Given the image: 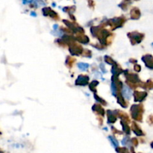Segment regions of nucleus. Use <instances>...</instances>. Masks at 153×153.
Returning <instances> with one entry per match:
<instances>
[{"instance_id":"7ed1b4c3","label":"nucleus","mask_w":153,"mask_h":153,"mask_svg":"<svg viewBox=\"0 0 153 153\" xmlns=\"http://www.w3.org/2000/svg\"><path fill=\"white\" fill-rule=\"evenodd\" d=\"M142 60H143V61L145 63V64H146V66L148 68L153 70V57L152 55H144V56L142 58Z\"/></svg>"},{"instance_id":"6ab92c4d","label":"nucleus","mask_w":153,"mask_h":153,"mask_svg":"<svg viewBox=\"0 0 153 153\" xmlns=\"http://www.w3.org/2000/svg\"><path fill=\"white\" fill-rule=\"evenodd\" d=\"M98 85V82H97V81H94V82H92V83L90 85V88H91V90L92 91H95V90H94V88H95V87L97 86V85Z\"/></svg>"},{"instance_id":"ddd939ff","label":"nucleus","mask_w":153,"mask_h":153,"mask_svg":"<svg viewBox=\"0 0 153 153\" xmlns=\"http://www.w3.org/2000/svg\"><path fill=\"white\" fill-rule=\"evenodd\" d=\"M108 139H109V140H110V141L111 142V144L113 145L114 147L117 148V146H118V145H119V143H118V141L116 140V138H115L114 137H113V136H109Z\"/></svg>"},{"instance_id":"f8f14e48","label":"nucleus","mask_w":153,"mask_h":153,"mask_svg":"<svg viewBox=\"0 0 153 153\" xmlns=\"http://www.w3.org/2000/svg\"><path fill=\"white\" fill-rule=\"evenodd\" d=\"M93 110L95 111L96 112H98L99 114H100L102 115V116L104 115V110H103V108L101 106L95 105H94V107H93Z\"/></svg>"},{"instance_id":"c85d7f7f","label":"nucleus","mask_w":153,"mask_h":153,"mask_svg":"<svg viewBox=\"0 0 153 153\" xmlns=\"http://www.w3.org/2000/svg\"><path fill=\"white\" fill-rule=\"evenodd\" d=\"M126 1H129V0H126Z\"/></svg>"},{"instance_id":"cd10ccee","label":"nucleus","mask_w":153,"mask_h":153,"mask_svg":"<svg viewBox=\"0 0 153 153\" xmlns=\"http://www.w3.org/2000/svg\"><path fill=\"white\" fill-rule=\"evenodd\" d=\"M151 146H152V148H153V142L152 143H151Z\"/></svg>"},{"instance_id":"4be33fe9","label":"nucleus","mask_w":153,"mask_h":153,"mask_svg":"<svg viewBox=\"0 0 153 153\" xmlns=\"http://www.w3.org/2000/svg\"><path fill=\"white\" fill-rule=\"evenodd\" d=\"M94 97H95V99H96V100H97V101H98V102H102V103H103V104H106V103H105V102L104 100H102V99L100 98V97H99L98 96H97V95H96V94H95V95H94Z\"/></svg>"},{"instance_id":"f03ea898","label":"nucleus","mask_w":153,"mask_h":153,"mask_svg":"<svg viewBox=\"0 0 153 153\" xmlns=\"http://www.w3.org/2000/svg\"><path fill=\"white\" fill-rule=\"evenodd\" d=\"M128 37H131V40L132 41V44H134V41H135V43H140L143 39V35L141 34H139L137 32H133L131 34H128Z\"/></svg>"},{"instance_id":"aec40b11","label":"nucleus","mask_w":153,"mask_h":153,"mask_svg":"<svg viewBox=\"0 0 153 153\" xmlns=\"http://www.w3.org/2000/svg\"><path fill=\"white\" fill-rule=\"evenodd\" d=\"M118 103L121 105V106L123 108L126 107V103H125V101L123 100V99L122 97H119V100H118Z\"/></svg>"},{"instance_id":"9d476101","label":"nucleus","mask_w":153,"mask_h":153,"mask_svg":"<svg viewBox=\"0 0 153 153\" xmlns=\"http://www.w3.org/2000/svg\"><path fill=\"white\" fill-rule=\"evenodd\" d=\"M108 123H113L116 121V117L114 115V112L111 111H108Z\"/></svg>"},{"instance_id":"bb28decb","label":"nucleus","mask_w":153,"mask_h":153,"mask_svg":"<svg viewBox=\"0 0 153 153\" xmlns=\"http://www.w3.org/2000/svg\"><path fill=\"white\" fill-rule=\"evenodd\" d=\"M31 14H32L33 16H36V14H35V13H31Z\"/></svg>"},{"instance_id":"9b49d317","label":"nucleus","mask_w":153,"mask_h":153,"mask_svg":"<svg viewBox=\"0 0 153 153\" xmlns=\"http://www.w3.org/2000/svg\"><path fill=\"white\" fill-rule=\"evenodd\" d=\"M131 16L132 19H137V18H139V16H140V10L137 8H136V7H134V8H133L132 10L131 11Z\"/></svg>"},{"instance_id":"f3484780","label":"nucleus","mask_w":153,"mask_h":153,"mask_svg":"<svg viewBox=\"0 0 153 153\" xmlns=\"http://www.w3.org/2000/svg\"><path fill=\"white\" fill-rule=\"evenodd\" d=\"M116 151L117 153H129L126 148H117Z\"/></svg>"},{"instance_id":"b1692460","label":"nucleus","mask_w":153,"mask_h":153,"mask_svg":"<svg viewBox=\"0 0 153 153\" xmlns=\"http://www.w3.org/2000/svg\"><path fill=\"white\" fill-rule=\"evenodd\" d=\"M146 85V86H148L149 89H152V88H153V82H148Z\"/></svg>"},{"instance_id":"393cba45","label":"nucleus","mask_w":153,"mask_h":153,"mask_svg":"<svg viewBox=\"0 0 153 153\" xmlns=\"http://www.w3.org/2000/svg\"><path fill=\"white\" fill-rule=\"evenodd\" d=\"M33 2V0H22V3L24 4H27V3H32Z\"/></svg>"},{"instance_id":"f257e3e1","label":"nucleus","mask_w":153,"mask_h":153,"mask_svg":"<svg viewBox=\"0 0 153 153\" xmlns=\"http://www.w3.org/2000/svg\"><path fill=\"white\" fill-rule=\"evenodd\" d=\"M143 112V108L141 105H132L131 108V116L134 120H141V114Z\"/></svg>"},{"instance_id":"4468645a","label":"nucleus","mask_w":153,"mask_h":153,"mask_svg":"<svg viewBox=\"0 0 153 153\" xmlns=\"http://www.w3.org/2000/svg\"><path fill=\"white\" fill-rule=\"evenodd\" d=\"M121 124H122L123 128V131H125L126 134H130V128L128 127V126L127 125L126 123L123 122V121H121Z\"/></svg>"},{"instance_id":"c756f323","label":"nucleus","mask_w":153,"mask_h":153,"mask_svg":"<svg viewBox=\"0 0 153 153\" xmlns=\"http://www.w3.org/2000/svg\"><path fill=\"white\" fill-rule=\"evenodd\" d=\"M152 46H153V43H152Z\"/></svg>"},{"instance_id":"423d86ee","label":"nucleus","mask_w":153,"mask_h":153,"mask_svg":"<svg viewBox=\"0 0 153 153\" xmlns=\"http://www.w3.org/2000/svg\"><path fill=\"white\" fill-rule=\"evenodd\" d=\"M82 48L80 46H77V45H73L70 47V51L71 52L72 55H78L82 52Z\"/></svg>"},{"instance_id":"2eb2a0df","label":"nucleus","mask_w":153,"mask_h":153,"mask_svg":"<svg viewBox=\"0 0 153 153\" xmlns=\"http://www.w3.org/2000/svg\"><path fill=\"white\" fill-rule=\"evenodd\" d=\"M112 73H113L114 76H117V75L120 74L121 73H122V70H120V69H119L117 67V65H114V67H113V69H112Z\"/></svg>"},{"instance_id":"20e7f679","label":"nucleus","mask_w":153,"mask_h":153,"mask_svg":"<svg viewBox=\"0 0 153 153\" xmlns=\"http://www.w3.org/2000/svg\"><path fill=\"white\" fill-rule=\"evenodd\" d=\"M89 78L87 76H79L78 79H76V84L77 85H82V86H85L88 85Z\"/></svg>"},{"instance_id":"5701e85b","label":"nucleus","mask_w":153,"mask_h":153,"mask_svg":"<svg viewBox=\"0 0 153 153\" xmlns=\"http://www.w3.org/2000/svg\"><path fill=\"white\" fill-rule=\"evenodd\" d=\"M131 143H132L133 144H134L135 146H137V144H138V142H137V139H136V138H132V139H131Z\"/></svg>"},{"instance_id":"a211bd4d","label":"nucleus","mask_w":153,"mask_h":153,"mask_svg":"<svg viewBox=\"0 0 153 153\" xmlns=\"http://www.w3.org/2000/svg\"><path fill=\"white\" fill-rule=\"evenodd\" d=\"M129 143H130V140H129V138H128V137H124L123 140H122V143H123V145H124V146H128V145L129 144Z\"/></svg>"},{"instance_id":"412c9836","label":"nucleus","mask_w":153,"mask_h":153,"mask_svg":"<svg viewBox=\"0 0 153 153\" xmlns=\"http://www.w3.org/2000/svg\"><path fill=\"white\" fill-rule=\"evenodd\" d=\"M105 61L108 63V64H114V61L111 59V58H110V57L105 56Z\"/></svg>"},{"instance_id":"dca6fc26","label":"nucleus","mask_w":153,"mask_h":153,"mask_svg":"<svg viewBox=\"0 0 153 153\" xmlns=\"http://www.w3.org/2000/svg\"><path fill=\"white\" fill-rule=\"evenodd\" d=\"M78 67H79V68L80 69V70H86L89 67V64H84V63H79V64H78Z\"/></svg>"},{"instance_id":"39448f33","label":"nucleus","mask_w":153,"mask_h":153,"mask_svg":"<svg viewBox=\"0 0 153 153\" xmlns=\"http://www.w3.org/2000/svg\"><path fill=\"white\" fill-rule=\"evenodd\" d=\"M147 94L145 92H138V91H136L134 94V101L135 102H141L144 100L146 97Z\"/></svg>"},{"instance_id":"6e6552de","label":"nucleus","mask_w":153,"mask_h":153,"mask_svg":"<svg viewBox=\"0 0 153 153\" xmlns=\"http://www.w3.org/2000/svg\"><path fill=\"white\" fill-rule=\"evenodd\" d=\"M43 13L44 16H50L51 17H56L58 16L57 13L52 10L50 7H44L43 9Z\"/></svg>"},{"instance_id":"a878e982","label":"nucleus","mask_w":153,"mask_h":153,"mask_svg":"<svg viewBox=\"0 0 153 153\" xmlns=\"http://www.w3.org/2000/svg\"><path fill=\"white\" fill-rule=\"evenodd\" d=\"M134 70H135L136 71H140V67L139 65H135L134 66Z\"/></svg>"},{"instance_id":"0eeeda50","label":"nucleus","mask_w":153,"mask_h":153,"mask_svg":"<svg viewBox=\"0 0 153 153\" xmlns=\"http://www.w3.org/2000/svg\"><path fill=\"white\" fill-rule=\"evenodd\" d=\"M123 97L125 99L129 100L131 97V90L127 86L123 87V91H122Z\"/></svg>"},{"instance_id":"1a4fd4ad","label":"nucleus","mask_w":153,"mask_h":153,"mask_svg":"<svg viewBox=\"0 0 153 153\" xmlns=\"http://www.w3.org/2000/svg\"><path fill=\"white\" fill-rule=\"evenodd\" d=\"M131 128H132L133 131H134V134H135L137 136L143 135V131H142L141 130H140V128L137 126V125H136V123H132V127H131Z\"/></svg>"}]
</instances>
